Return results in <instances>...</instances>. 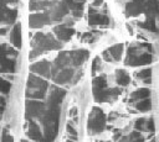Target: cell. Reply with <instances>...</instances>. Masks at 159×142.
Returning a JSON list of instances; mask_svg holds the SVG:
<instances>
[{
  "label": "cell",
  "mask_w": 159,
  "mask_h": 142,
  "mask_svg": "<svg viewBox=\"0 0 159 142\" xmlns=\"http://www.w3.org/2000/svg\"><path fill=\"white\" fill-rule=\"evenodd\" d=\"M7 42V37L4 35H0V44H5Z\"/></svg>",
  "instance_id": "18"
},
{
  "label": "cell",
  "mask_w": 159,
  "mask_h": 142,
  "mask_svg": "<svg viewBox=\"0 0 159 142\" xmlns=\"http://www.w3.org/2000/svg\"><path fill=\"white\" fill-rule=\"evenodd\" d=\"M134 107H135L137 111H140V112L150 111L152 110V100H150V96L149 98H145V99H142V100H138L134 104Z\"/></svg>",
  "instance_id": "11"
},
{
  "label": "cell",
  "mask_w": 159,
  "mask_h": 142,
  "mask_svg": "<svg viewBox=\"0 0 159 142\" xmlns=\"http://www.w3.org/2000/svg\"><path fill=\"white\" fill-rule=\"evenodd\" d=\"M123 49H124V44L123 43H117L111 46L109 48H107L106 51L109 53L111 58L113 62H119L122 59V54H123Z\"/></svg>",
  "instance_id": "7"
},
{
  "label": "cell",
  "mask_w": 159,
  "mask_h": 142,
  "mask_svg": "<svg viewBox=\"0 0 159 142\" xmlns=\"http://www.w3.org/2000/svg\"><path fill=\"white\" fill-rule=\"evenodd\" d=\"M116 117H118V114H116V112H112V114L108 116V120H109V121H112V120H114Z\"/></svg>",
  "instance_id": "19"
},
{
  "label": "cell",
  "mask_w": 159,
  "mask_h": 142,
  "mask_svg": "<svg viewBox=\"0 0 159 142\" xmlns=\"http://www.w3.org/2000/svg\"><path fill=\"white\" fill-rule=\"evenodd\" d=\"M153 46L147 42H135L130 44L127 49V56L124 58V64L128 67H139L152 63Z\"/></svg>",
  "instance_id": "1"
},
{
  "label": "cell",
  "mask_w": 159,
  "mask_h": 142,
  "mask_svg": "<svg viewBox=\"0 0 159 142\" xmlns=\"http://www.w3.org/2000/svg\"><path fill=\"white\" fill-rule=\"evenodd\" d=\"M147 0H130L124 6V15L125 17H135L143 14Z\"/></svg>",
  "instance_id": "6"
},
{
  "label": "cell",
  "mask_w": 159,
  "mask_h": 142,
  "mask_svg": "<svg viewBox=\"0 0 159 142\" xmlns=\"http://www.w3.org/2000/svg\"><path fill=\"white\" fill-rule=\"evenodd\" d=\"M107 127V117L102 109L94 106L92 107L88 120H87V131L91 135H99Z\"/></svg>",
  "instance_id": "3"
},
{
  "label": "cell",
  "mask_w": 159,
  "mask_h": 142,
  "mask_svg": "<svg viewBox=\"0 0 159 142\" xmlns=\"http://www.w3.org/2000/svg\"><path fill=\"white\" fill-rule=\"evenodd\" d=\"M55 32H56V35H57L61 40H63V41H68V40H71L72 35L75 33V30H73V28H70V26L62 23L61 26L55 27Z\"/></svg>",
  "instance_id": "8"
},
{
  "label": "cell",
  "mask_w": 159,
  "mask_h": 142,
  "mask_svg": "<svg viewBox=\"0 0 159 142\" xmlns=\"http://www.w3.org/2000/svg\"><path fill=\"white\" fill-rule=\"evenodd\" d=\"M143 14L145 15V20L142 21V22H137L138 27L157 33L158 32V30H157V17H158V14H159V0H147Z\"/></svg>",
  "instance_id": "2"
},
{
  "label": "cell",
  "mask_w": 159,
  "mask_h": 142,
  "mask_svg": "<svg viewBox=\"0 0 159 142\" xmlns=\"http://www.w3.org/2000/svg\"><path fill=\"white\" fill-rule=\"evenodd\" d=\"M119 140H120V141H144V136H143L139 131L134 130L133 132H130V133L127 135V136L120 137Z\"/></svg>",
  "instance_id": "13"
},
{
  "label": "cell",
  "mask_w": 159,
  "mask_h": 142,
  "mask_svg": "<svg viewBox=\"0 0 159 142\" xmlns=\"http://www.w3.org/2000/svg\"><path fill=\"white\" fill-rule=\"evenodd\" d=\"M135 77L140 80H143L145 84H150L152 81V68H145L135 73Z\"/></svg>",
  "instance_id": "12"
},
{
  "label": "cell",
  "mask_w": 159,
  "mask_h": 142,
  "mask_svg": "<svg viewBox=\"0 0 159 142\" xmlns=\"http://www.w3.org/2000/svg\"><path fill=\"white\" fill-rule=\"evenodd\" d=\"M155 131V125H154V119L153 117H149L145 120V132H149V133H154Z\"/></svg>",
  "instance_id": "16"
},
{
  "label": "cell",
  "mask_w": 159,
  "mask_h": 142,
  "mask_svg": "<svg viewBox=\"0 0 159 142\" xmlns=\"http://www.w3.org/2000/svg\"><path fill=\"white\" fill-rule=\"evenodd\" d=\"M103 4V0H93V6H101Z\"/></svg>",
  "instance_id": "20"
},
{
  "label": "cell",
  "mask_w": 159,
  "mask_h": 142,
  "mask_svg": "<svg viewBox=\"0 0 159 142\" xmlns=\"http://www.w3.org/2000/svg\"><path fill=\"white\" fill-rule=\"evenodd\" d=\"M150 89L148 88H139L137 90H134L130 96H129V101H138V100H142V99H145V98H149L150 96Z\"/></svg>",
  "instance_id": "9"
},
{
  "label": "cell",
  "mask_w": 159,
  "mask_h": 142,
  "mask_svg": "<svg viewBox=\"0 0 159 142\" xmlns=\"http://www.w3.org/2000/svg\"><path fill=\"white\" fill-rule=\"evenodd\" d=\"M93 98L97 102H112L118 99L122 90L119 88H92Z\"/></svg>",
  "instance_id": "4"
},
{
  "label": "cell",
  "mask_w": 159,
  "mask_h": 142,
  "mask_svg": "<svg viewBox=\"0 0 159 142\" xmlns=\"http://www.w3.org/2000/svg\"><path fill=\"white\" fill-rule=\"evenodd\" d=\"M88 23L94 25H108L109 23V16L107 15V9L104 7V11L96 10L94 7L88 9Z\"/></svg>",
  "instance_id": "5"
},
{
  "label": "cell",
  "mask_w": 159,
  "mask_h": 142,
  "mask_svg": "<svg viewBox=\"0 0 159 142\" xmlns=\"http://www.w3.org/2000/svg\"><path fill=\"white\" fill-rule=\"evenodd\" d=\"M102 68V64H101V58L97 56L94 57L93 62H92V74H96L97 70H99Z\"/></svg>",
  "instance_id": "17"
},
{
  "label": "cell",
  "mask_w": 159,
  "mask_h": 142,
  "mask_svg": "<svg viewBox=\"0 0 159 142\" xmlns=\"http://www.w3.org/2000/svg\"><path fill=\"white\" fill-rule=\"evenodd\" d=\"M127 30H128V31H129V32H130V35H132V33H133V28H132V27H130V26H129V25H127Z\"/></svg>",
  "instance_id": "21"
},
{
  "label": "cell",
  "mask_w": 159,
  "mask_h": 142,
  "mask_svg": "<svg viewBox=\"0 0 159 142\" xmlns=\"http://www.w3.org/2000/svg\"><path fill=\"white\" fill-rule=\"evenodd\" d=\"M145 117H140V119H137L135 122H134V130L139 131V132H143L145 131Z\"/></svg>",
  "instance_id": "15"
},
{
  "label": "cell",
  "mask_w": 159,
  "mask_h": 142,
  "mask_svg": "<svg viewBox=\"0 0 159 142\" xmlns=\"http://www.w3.org/2000/svg\"><path fill=\"white\" fill-rule=\"evenodd\" d=\"M93 88H104L107 86V77L104 74L99 75V77H96L93 79Z\"/></svg>",
  "instance_id": "14"
},
{
  "label": "cell",
  "mask_w": 159,
  "mask_h": 142,
  "mask_svg": "<svg viewBox=\"0 0 159 142\" xmlns=\"http://www.w3.org/2000/svg\"><path fill=\"white\" fill-rule=\"evenodd\" d=\"M116 81L119 86H127L130 83V77L124 69H117L116 70Z\"/></svg>",
  "instance_id": "10"
}]
</instances>
